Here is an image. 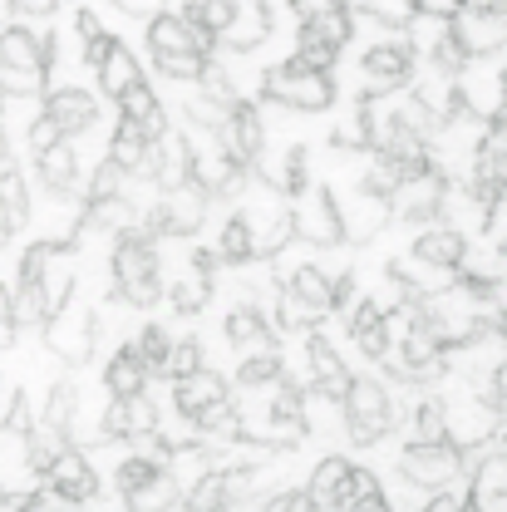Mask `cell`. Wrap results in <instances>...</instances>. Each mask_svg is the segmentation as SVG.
<instances>
[{"label":"cell","instance_id":"cell-1","mask_svg":"<svg viewBox=\"0 0 507 512\" xmlns=\"http://www.w3.org/2000/svg\"><path fill=\"white\" fill-rule=\"evenodd\" d=\"M114 281L128 306H158V252L143 227H124L114 247Z\"/></svg>","mask_w":507,"mask_h":512},{"label":"cell","instance_id":"cell-2","mask_svg":"<svg viewBox=\"0 0 507 512\" xmlns=\"http://www.w3.org/2000/svg\"><path fill=\"white\" fill-rule=\"evenodd\" d=\"M345 404V434L360 448L380 444L384 434L394 429V409H389V394L380 389V380H350V394L340 399Z\"/></svg>","mask_w":507,"mask_h":512},{"label":"cell","instance_id":"cell-3","mask_svg":"<svg viewBox=\"0 0 507 512\" xmlns=\"http://www.w3.org/2000/svg\"><path fill=\"white\" fill-rule=\"evenodd\" d=\"M266 94H271L276 104L296 109V114H325V109L335 104L330 74H320V69H296V64L271 69V74H266Z\"/></svg>","mask_w":507,"mask_h":512},{"label":"cell","instance_id":"cell-4","mask_svg":"<svg viewBox=\"0 0 507 512\" xmlns=\"http://www.w3.org/2000/svg\"><path fill=\"white\" fill-rule=\"evenodd\" d=\"M296 197H301V202H296V237H306L311 247H340V242H345V222H340L335 192L301 188Z\"/></svg>","mask_w":507,"mask_h":512},{"label":"cell","instance_id":"cell-5","mask_svg":"<svg viewBox=\"0 0 507 512\" xmlns=\"http://www.w3.org/2000/svg\"><path fill=\"white\" fill-rule=\"evenodd\" d=\"M207 197L212 192L202 188L197 178H178V183H168L163 188V202H158V217H163V232H173V237H188L202 227V212H207Z\"/></svg>","mask_w":507,"mask_h":512},{"label":"cell","instance_id":"cell-6","mask_svg":"<svg viewBox=\"0 0 507 512\" xmlns=\"http://www.w3.org/2000/svg\"><path fill=\"white\" fill-rule=\"evenodd\" d=\"M414 74V55H409V45L399 40V45H375L365 64H360V84H365V99H380V94H394L404 79Z\"/></svg>","mask_w":507,"mask_h":512},{"label":"cell","instance_id":"cell-7","mask_svg":"<svg viewBox=\"0 0 507 512\" xmlns=\"http://www.w3.org/2000/svg\"><path fill=\"white\" fill-rule=\"evenodd\" d=\"M217 143L227 148V158L232 163H256L261 158V143H266V128H261V114H256L252 104H232L227 109V119L217 128Z\"/></svg>","mask_w":507,"mask_h":512},{"label":"cell","instance_id":"cell-8","mask_svg":"<svg viewBox=\"0 0 507 512\" xmlns=\"http://www.w3.org/2000/svg\"><path fill=\"white\" fill-rule=\"evenodd\" d=\"M50 488L60 493L64 503H74V508H84V503H94L99 498V473L89 468V458L84 453H74V448H64L60 458L50 463Z\"/></svg>","mask_w":507,"mask_h":512},{"label":"cell","instance_id":"cell-9","mask_svg":"<svg viewBox=\"0 0 507 512\" xmlns=\"http://www.w3.org/2000/svg\"><path fill=\"white\" fill-rule=\"evenodd\" d=\"M399 473H404L409 483H419V488H444L448 478L458 473V453L448 444H439V439H434V444L419 439V444L399 458Z\"/></svg>","mask_w":507,"mask_h":512},{"label":"cell","instance_id":"cell-10","mask_svg":"<svg viewBox=\"0 0 507 512\" xmlns=\"http://www.w3.org/2000/svg\"><path fill=\"white\" fill-rule=\"evenodd\" d=\"M45 335H50V350H55L60 360H69V365H84V360H89V320H84L79 306L64 301L60 311L45 320Z\"/></svg>","mask_w":507,"mask_h":512},{"label":"cell","instance_id":"cell-11","mask_svg":"<svg viewBox=\"0 0 507 512\" xmlns=\"http://www.w3.org/2000/svg\"><path fill=\"white\" fill-rule=\"evenodd\" d=\"M148 45H153V55H163V50H212V30H197L188 15H148Z\"/></svg>","mask_w":507,"mask_h":512},{"label":"cell","instance_id":"cell-12","mask_svg":"<svg viewBox=\"0 0 507 512\" xmlns=\"http://www.w3.org/2000/svg\"><path fill=\"white\" fill-rule=\"evenodd\" d=\"M143 429H158V409L148 394H114L104 409V439H133Z\"/></svg>","mask_w":507,"mask_h":512},{"label":"cell","instance_id":"cell-13","mask_svg":"<svg viewBox=\"0 0 507 512\" xmlns=\"http://www.w3.org/2000/svg\"><path fill=\"white\" fill-rule=\"evenodd\" d=\"M453 35H458V45L468 55H488V50H498L507 40V15L503 10H473V15H463L453 25Z\"/></svg>","mask_w":507,"mask_h":512},{"label":"cell","instance_id":"cell-14","mask_svg":"<svg viewBox=\"0 0 507 512\" xmlns=\"http://www.w3.org/2000/svg\"><path fill=\"white\" fill-rule=\"evenodd\" d=\"M178 414L183 419H202L207 409H217V404H227V384H222V375H212V370H197V375H188V380H178Z\"/></svg>","mask_w":507,"mask_h":512},{"label":"cell","instance_id":"cell-15","mask_svg":"<svg viewBox=\"0 0 507 512\" xmlns=\"http://www.w3.org/2000/svg\"><path fill=\"white\" fill-rule=\"evenodd\" d=\"M311 375H316L320 399H345V394H350V380H355L325 335H311Z\"/></svg>","mask_w":507,"mask_h":512},{"label":"cell","instance_id":"cell-16","mask_svg":"<svg viewBox=\"0 0 507 512\" xmlns=\"http://www.w3.org/2000/svg\"><path fill=\"white\" fill-rule=\"evenodd\" d=\"M350 473H355V463L350 458H340V453H330L325 463L316 468V478H311V508L330 512V508H345V493H350Z\"/></svg>","mask_w":507,"mask_h":512},{"label":"cell","instance_id":"cell-17","mask_svg":"<svg viewBox=\"0 0 507 512\" xmlns=\"http://www.w3.org/2000/svg\"><path fill=\"white\" fill-rule=\"evenodd\" d=\"M45 114H50V119H55V124L74 138V133L94 128V119H99V104H94V94H84V89H60V94H50V99H45Z\"/></svg>","mask_w":507,"mask_h":512},{"label":"cell","instance_id":"cell-18","mask_svg":"<svg viewBox=\"0 0 507 512\" xmlns=\"http://www.w3.org/2000/svg\"><path fill=\"white\" fill-rule=\"evenodd\" d=\"M266 35H271V10H266V0H237V20L227 25L222 40H227L237 55H247Z\"/></svg>","mask_w":507,"mask_h":512},{"label":"cell","instance_id":"cell-19","mask_svg":"<svg viewBox=\"0 0 507 512\" xmlns=\"http://www.w3.org/2000/svg\"><path fill=\"white\" fill-rule=\"evenodd\" d=\"M384 217H389V202H384V192H370V188H360L355 202H350V212H340L350 242H370L384 227Z\"/></svg>","mask_w":507,"mask_h":512},{"label":"cell","instance_id":"cell-20","mask_svg":"<svg viewBox=\"0 0 507 512\" xmlns=\"http://www.w3.org/2000/svg\"><path fill=\"white\" fill-rule=\"evenodd\" d=\"M35 168H40V183L55 192V197H74L79 192V173H74V148L69 143H55L45 153H35Z\"/></svg>","mask_w":507,"mask_h":512},{"label":"cell","instance_id":"cell-21","mask_svg":"<svg viewBox=\"0 0 507 512\" xmlns=\"http://www.w3.org/2000/svg\"><path fill=\"white\" fill-rule=\"evenodd\" d=\"M0 64H20V69H45V74H50V40H35L30 30L10 25V30H0Z\"/></svg>","mask_w":507,"mask_h":512},{"label":"cell","instance_id":"cell-22","mask_svg":"<svg viewBox=\"0 0 507 512\" xmlns=\"http://www.w3.org/2000/svg\"><path fill=\"white\" fill-rule=\"evenodd\" d=\"M153 143H158V138L138 124V119H128V114L119 119V128H114V158L124 163L128 173H143V168H148V158H153Z\"/></svg>","mask_w":507,"mask_h":512},{"label":"cell","instance_id":"cell-23","mask_svg":"<svg viewBox=\"0 0 507 512\" xmlns=\"http://www.w3.org/2000/svg\"><path fill=\"white\" fill-rule=\"evenodd\" d=\"M350 335H355V345L370 355V360H384L389 355V325H384V311L375 301H360V311L350 316Z\"/></svg>","mask_w":507,"mask_h":512},{"label":"cell","instance_id":"cell-24","mask_svg":"<svg viewBox=\"0 0 507 512\" xmlns=\"http://www.w3.org/2000/svg\"><path fill=\"white\" fill-rule=\"evenodd\" d=\"M133 84H138V64H133V55H128L124 40H114V45H109V55L99 60V89H104L109 99H124Z\"/></svg>","mask_w":507,"mask_h":512},{"label":"cell","instance_id":"cell-25","mask_svg":"<svg viewBox=\"0 0 507 512\" xmlns=\"http://www.w3.org/2000/svg\"><path fill=\"white\" fill-rule=\"evenodd\" d=\"M286 291H291V296H301L316 316L335 311V281H330L320 266H311V261H306V266H296V276H291V286H286Z\"/></svg>","mask_w":507,"mask_h":512},{"label":"cell","instance_id":"cell-26","mask_svg":"<svg viewBox=\"0 0 507 512\" xmlns=\"http://www.w3.org/2000/svg\"><path fill=\"white\" fill-rule=\"evenodd\" d=\"M25 222H30V192H25V178L5 163V168H0V227L15 232V227H25Z\"/></svg>","mask_w":507,"mask_h":512},{"label":"cell","instance_id":"cell-27","mask_svg":"<svg viewBox=\"0 0 507 512\" xmlns=\"http://www.w3.org/2000/svg\"><path fill=\"white\" fill-rule=\"evenodd\" d=\"M222 256L227 261H252V256H261V237H256V222L252 212L242 207V212H232V222H227V232H222Z\"/></svg>","mask_w":507,"mask_h":512},{"label":"cell","instance_id":"cell-28","mask_svg":"<svg viewBox=\"0 0 507 512\" xmlns=\"http://www.w3.org/2000/svg\"><path fill=\"white\" fill-rule=\"evenodd\" d=\"M153 370H148V360L138 355V345L133 350H119L114 360H109V375H104V384L114 389V394H143V380H148Z\"/></svg>","mask_w":507,"mask_h":512},{"label":"cell","instance_id":"cell-29","mask_svg":"<svg viewBox=\"0 0 507 512\" xmlns=\"http://www.w3.org/2000/svg\"><path fill=\"white\" fill-rule=\"evenodd\" d=\"M389 271H394V281H404L414 291H439V286H448V276H453V266H439V261H429V256H419V252H414V261H394Z\"/></svg>","mask_w":507,"mask_h":512},{"label":"cell","instance_id":"cell-30","mask_svg":"<svg viewBox=\"0 0 507 512\" xmlns=\"http://www.w3.org/2000/svg\"><path fill=\"white\" fill-rule=\"evenodd\" d=\"M158 478H163V468L133 453V458H124V463H119V473H114V488H119L124 498H138V493H143V488H153Z\"/></svg>","mask_w":507,"mask_h":512},{"label":"cell","instance_id":"cell-31","mask_svg":"<svg viewBox=\"0 0 507 512\" xmlns=\"http://www.w3.org/2000/svg\"><path fill=\"white\" fill-rule=\"evenodd\" d=\"M227 340H232L237 350H252V345H271V335H266V320L256 316L252 306H237V311L227 316Z\"/></svg>","mask_w":507,"mask_h":512},{"label":"cell","instance_id":"cell-32","mask_svg":"<svg viewBox=\"0 0 507 512\" xmlns=\"http://www.w3.org/2000/svg\"><path fill=\"white\" fill-rule=\"evenodd\" d=\"M74 409H79V389L64 380V384H55L50 389V399H45V424L50 429H60L64 439L74 434Z\"/></svg>","mask_w":507,"mask_h":512},{"label":"cell","instance_id":"cell-33","mask_svg":"<svg viewBox=\"0 0 507 512\" xmlns=\"http://www.w3.org/2000/svg\"><path fill=\"white\" fill-rule=\"evenodd\" d=\"M414 252H419V256H429V261H439V266H458V261H463V252H468V242H463L458 232H448V227H439V232H424Z\"/></svg>","mask_w":507,"mask_h":512},{"label":"cell","instance_id":"cell-34","mask_svg":"<svg viewBox=\"0 0 507 512\" xmlns=\"http://www.w3.org/2000/svg\"><path fill=\"white\" fill-rule=\"evenodd\" d=\"M188 20L197 30L227 35V25L237 20V0H197V5H188Z\"/></svg>","mask_w":507,"mask_h":512},{"label":"cell","instance_id":"cell-35","mask_svg":"<svg viewBox=\"0 0 507 512\" xmlns=\"http://www.w3.org/2000/svg\"><path fill=\"white\" fill-rule=\"evenodd\" d=\"M60 429H50V424H35L30 434H25V448H30V468L35 473H50V463L60 458L64 448H60Z\"/></svg>","mask_w":507,"mask_h":512},{"label":"cell","instance_id":"cell-36","mask_svg":"<svg viewBox=\"0 0 507 512\" xmlns=\"http://www.w3.org/2000/svg\"><path fill=\"white\" fill-rule=\"evenodd\" d=\"M128 217H133V207L124 202V192H114V197H89V227H94V232L128 227Z\"/></svg>","mask_w":507,"mask_h":512},{"label":"cell","instance_id":"cell-37","mask_svg":"<svg viewBox=\"0 0 507 512\" xmlns=\"http://www.w3.org/2000/svg\"><path fill=\"white\" fill-rule=\"evenodd\" d=\"M345 508H365V512L389 508V498H384L380 478H375L370 468H355V473H350V493H345Z\"/></svg>","mask_w":507,"mask_h":512},{"label":"cell","instance_id":"cell-38","mask_svg":"<svg viewBox=\"0 0 507 512\" xmlns=\"http://www.w3.org/2000/svg\"><path fill=\"white\" fill-rule=\"evenodd\" d=\"M153 60H158V69H163L168 79H183V84L207 74V55H202V50H163V55H153Z\"/></svg>","mask_w":507,"mask_h":512},{"label":"cell","instance_id":"cell-39","mask_svg":"<svg viewBox=\"0 0 507 512\" xmlns=\"http://www.w3.org/2000/svg\"><path fill=\"white\" fill-rule=\"evenodd\" d=\"M335 55H340V50H335V45H325L316 30H301V50L291 55V64H296V69H320V74H330Z\"/></svg>","mask_w":507,"mask_h":512},{"label":"cell","instance_id":"cell-40","mask_svg":"<svg viewBox=\"0 0 507 512\" xmlns=\"http://www.w3.org/2000/svg\"><path fill=\"white\" fill-rule=\"evenodd\" d=\"M237 380L247 384V389H261V384L286 380V375H281V360H276L271 350H261V355H247V360H242V370H237Z\"/></svg>","mask_w":507,"mask_h":512},{"label":"cell","instance_id":"cell-41","mask_svg":"<svg viewBox=\"0 0 507 512\" xmlns=\"http://www.w3.org/2000/svg\"><path fill=\"white\" fill-rule=\"evenodd\" d=\"M138 355L148 360V370H168V355H173L168 330H163V325H148V330L138 335Z\"/></svg>","mask_w":507,"mask_h":512},{"label":"cell","instance_id":"cell-42","mask_svg":"<svg viewBox=\"0 0 507 512\" xmlns=\"http://www.w3.org/2000/svg\"><path fill=\"white\" fill-rule=\"evenodd\" d=\"M306 30H316L320 40H325V45H335V50H340V45L355 35V25H350L345 5H340V10H330V15H320V20H306Z\"/></svg>","mask_w":507,"mask_h":512},{"label":"cell","instance_id":"cell-43","mask_svg":"<svg viewBox=\"0 0 507 512\" xmlns=\"http://www.w3.org/2000/svg\"><path fill=\"white\" fill-rule=\"evenodd\" d=\"M207 296H212V286H207V276H202V271H192L188 281H178V286H173V306H178L183 316L202 311V306H207Z\"/></svg>","mask_w":507,"mask_h":512},{"label":"cell","instance_id":"cell-44","mask_svg":"<svg viewBox=\"0 0 507 512\" xmlns=\"http://www.w3.org/2000/svg\"><path fill=\"white\" fill-rule=\"evenodd\" d=\"M119 104H124V114H128V119H138V124H148V119H158V114H163V104L153 99V89H148L143 79H138V84L128 89V94L119 99Z\"/></svg>","mask_w":507,"mask_h":512},{"label":"cell","instance_id":"cell-45","mask_svg":"<svg viewBox=\"0 0 507 512\" xmlns=\"http://www.w3.org/2000/svg\"><path fill=\"white\" fill-rule=\"evenodd\" d=\"M197 370H202V340H178L173 355H168V375L173 380H188Z\"/></svg>","mask_w":507,"mask_h":512},{"label":"cell","instance_id":"cell-46","mask_svg":"<svg viewBox=\"0 0 507 512\" xmlns=\"http://www.w3.org/2000/svg\"><path fill=\"white\" fill-rule=\"evenodd\" d=\"M124 163L109 153V163H99V173H94V188H89V197H114V192H124L119 183H124Z\"/></svg>","mask_w":507,"mask_h":512},{"label":"cell","instance_id":"cell-47","mask_svg":"<svg viewBox=\"0 0 507 512\" xmlns=\"http://www.w3.org/2000/svg\"><path fill=\"white\" fill-rule=\"evenodd\" d=\"M60 138H69V133H64V128L55 124V119H50V114H45V119H40V124L30 128V148H35V153H45V148H55V143H60Z\"/></svg>","mask_w":507,"mask_h":512},{"label":"cell","instance_id":"cell-48","mask_svg":"<svg viewBox=\"0 0 507 512\" xmlns=\"http://www.w3.org/2000/svg\"><path fill=\"white\" fill-rule=\"evenodd\" d=\"M419 439H424V444L444 439V409H439V404H424V409H419Z\"/></svg>","mask_w":507,"mask_h":512},{"label":"cell","instance_id":"cell-49","mask_svg":"<svg viewBox=\"0 0 507 512\" xmlns=\"http://www.w3.org/2000/svg\"><path fill=\"white\" fill-rule=\"evenodd\" d=\"M414 10H419V15H439V20H453V15H463V0H414Z\"/></svg>","mask_w":507,"mask_h":512},{"label":"cell","instance_id":"cell-50","mask_svg":"<svg viewBox=\"0 0 507 512\" xmlns=\"http://www.w3.org/2000/svg\"><path fill=\"white\" fill-rule=\"evenodd\" d=\"M291 10H296V20H320V15L340 10V0H291Z\"/></svg>","mask_w":507,"mask_h":512},{"label":"cell","instance_id":"cell-51","mask_svg":"<svg viewBox=\"0 0 507 512\" xmlns=\"http://www.w3.org/2000/svg\"><path fill=\"white\" fill-rule=\"evenodd\" d=\"M55 5H60V0H10V10H15V15H35V20H45Z\"/></svg>","mask_w":507,"mask_h":512},{"label":"cell","instance_id":"cell-52","mask_svg":"<svg viewBox=\"0 0 507 512\" xmlns=\"http://www.w3.org/2000/svg\"><path fill=\"white\" fill-rule=\"evenodd\" d=\"M5 424H10L15 434H30V429H35V419H30V404H25V399H15V409H10V419H5Z\"/></svg>","mask_w":507,"mask_h":512},{"label":"cell","instance_id":"cell-53","mask_svg":"<svg viewBox=\"0 0 507 512\" xmlns=\"http://www.w3.org/2000/svg\"><path fill=\"white\" fill-rule=\"evenodd\" d=\"M271 508L276 512H301V508H311V493H276Z\"/></svg>","mask_w":507,"mask_h":512},{"label":"cell","instance_id":"cell-54","mask_svg":"<svg viewBox=\"0 0 507 512\" xmlns=\"http://www.w3.org/2000/svg\"><path fill=\"white\" fill-rule=\"evenodd\" d=\"M74 30H79V40H84V45H89V40H99V35H104V30H99V20H94V15H89V10H79V15H74Z\"/></svg>","mask_w":507,"mask_h":512},{"label":"cell","instance_id":"cell-55","mask_svg":"<svg viewBox=\"0 0 507 512\" xmlns=\"http://www.w3.org/2000/svg\"><path fill=\"white\" fill-rule=\"evenodd\" d=\"M217 261H227V256H222V252H207V247H202V252H192V271L212 276V271H217Z\"/></svg>","mask_w":507,"mask_h":512},{"label":"cell","instance_id":"cell-56","mask_svg":"<svg viewBox=\"0 0 507 512\" xmlns=\"http://www.w3.org/2000/svg\"><path fill=\"white\" fill-rule=\"evenodd\" d=\"M15 399H20V394H15V384H10V380H5V375H0V424L10 419V409H15Z\"/></svg>","mask_w":507,"mask_h":512},{"label":"cell","instance_id":"cell-57","mask_svg":"<svg viewBox=\"0 0 507 512\" xmlns=\"http://www.w3.org/2000/svg\"><path fill=\"white\" fill-rule=\"evenodd\" d=\"M119 10H128V15H158V5L163 0H114Z\"/></svg>","mask_w":507,"mask_h":512},{"label":"cell","instance_id":"cell-58","mask_svg":"<svg viewBox=\"0 0 507 512\" xmlns=\"http://www.w3.org/2000/svg\"><path fill=\"white\" fill-rule=\"evenodd\" d=\"M0 316H15V296H10L5 286H0Z\"/></svg>","mask_w":507,"mask_h":512},{"label":"cell","instance_id":"cell-59","mask_svg":"<svg viewBox=\"0 0 507 512\" xmlns=\"http://www.w3.org/2000/svg\"><path fill=\"white\" fill-rule=\"evenodd\" d=\"M10 158V138H5V124H0V163Z\"/></svg>","mask_w":507,"mask_h":512},{"label":"cell","instance_id":"cell-60","mask_svg":"<svg viewBox=\"0 0 507 512\" xmlns=\"http://www.w3.org/2000/svg\"><path fill=\"white\" fill-rule=\"evenodd\" d=\"M498 389H503V399H507V370H503V375H498Z\"/></svg>","mask_w":507,"mask_h":512},{"label":"cell","instance_id":"cell-61","mask_svg":"<svg viewBox=\"0 0 507 512\" xmlns=\"http://www.w3.org/2000/svg\"><path fill=\"white\" fill-rule=\"evenodd\" d=\"M5 237H10V232H5V227H0V242H5Z\"/></svg>","mask_w":507,"mask_h":512}]
</instances>
